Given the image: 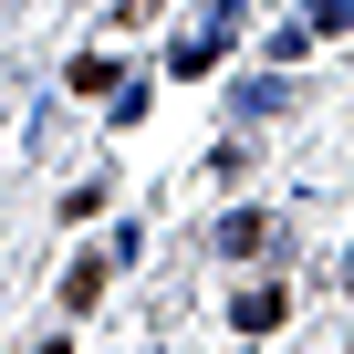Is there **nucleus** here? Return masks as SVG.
<instances>
[{"label":"nucleus","instance_id":"f257e3e1","mask_svg":"<svg viewBox=\"0 0 354 354\" xmlns=\"http://www.w3.org/2000/svg\"><path fill=\"white\" fill-rule=\"evenodd\" d=\"M240 11H250V0H209V21H198L188 42L167 53V73H177V84H198V73H209V63L230 53V32H240Z\"/></svg>","mask_w":354,"mask_h":354},{"label":"nucleus","instance_id":"f03ea898","mask_svg":"<svg viewBox=\"0 0 354 354\" xmlns=\"http://www.w3.org/2000/svg\"><path fill=\"white\" fill-rule=\"evenodd\" d=\"M230 323H240V333H281V323H292V292H281V281H250V292L230 302Z\"/></svg>","mask_w":354,"mask_h":354},{"label":"nucleus","instance_id":"7ed1b4c3","mask_svg":"<svg viewBox=\"0 0 354 354\" xmlns=\"http://www.w3.org/2000/svg\"><path fill=\"white\" fill-rule=\"evenodd\" d=\"M219 250H240V261L250 250H281V219L271 209H240V219H219Z\"/></svg>","mask_w":354,"mask_h":354},{"label":"nucleus","instance_id":"20e7f679","mask_svg":"<svg viewBox=\"0 0 354 354\" xmlns=\"http://www.w3.org/2000/svg\"><path fill=\"white\" fill-rule=\"evenodd\" d=\"M344 292H354V250H344Z\"/></svg>","mask_w":354,"mask_h":354},{"label":"nucleus","instance_id":"39448f33","mask_svg":"<svg viewBox=\"0 0 354 354\" xmlns=\"http://www.w3.org/2000/svg\"><path fill=\"white\" fill-rule=\"evenodd\" d=\"M42 354H63V344H42Z\"/></svg>","mask_w":354,"mask_h":354}]
</instances>
